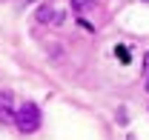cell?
<instances>
[{"label": "cell", "instance_id": "obj_3", "mask_svg": "<svg viewBox=\"0 0 149 140\" xmlns=\"http://www.w3.org/2000/svg\"><path fill=\"white\" fill-rule=\"evenodd\" d=\"M37 20L40 23H60V15H57L52 6H40L37 9Z\"/></svg>", "mask_w": 149, "mask_h": 140}, {"label": "cell", "instance_id": "obj_5", "mask_svg": "<svg viewBox=\"0 0 149 140\" xmlns=\"http://www.w3.org/2000/svg\"><path fill=\"white\" fill-rule=\"evenodd\" d=\"M118 54H120V63H129V54H126V49H123V46L118 49Z\"/></svg>", "mask_w": 149, "mask_h": 140}, {"label": "cell", "instance_id": "obj_1", "mask_svg": "<svg viewBox=\"0 0 149 140\" xmlns=\"http://www.w3.org/2000/svg\"><path fill=\"white\" fill-rule=\"evenodd\" d=\"M15 123H17L20 132H26V134H32L40 129V109L35 103H23L17 106V112H15Z\"/></svg>", "mask_w": 149, "mask_h": 140}, {"label": "cell", "instance_id": "obj_4", "mask_svg": "<svg viewBox=\"0 0 149 140\" xmlns=\"http://www.w3.org/2000/svg\"><path fill=\"white\" fill-rule=\"evenodd\" d=\"M92 6V0H72V9L74 12H80V9H89Z\"/></svg>", "mask_w": 149, "mask_h": 140}, {"label": "cell", "instance_id": "obj_7", "mask_svg": "<svg viewBox=\"0 0 149 140\" xmlns=\"http://www.w3.org/2000/svg\"><path fill=\"white\" fill-rule=\"evenodd\" d=\"M146 91H149V83H146Z\"/></svg>", "mask_w": 149, "mask_h": 140}, {"label": "cell", "instance_id": "obj_6", "mask_svg": "<svg viewBox=\"0 0 149 140\" xmlns=\"http://www.w3.org/2000/svg\"><path fill=\"white\" fill-rule=\"evenodd\" d=\"M143 71H149V52L143 54Z\"/></svg>", "mask_w": 149, "mask_h": 140}, {"label": "cell", "instance_id": "obj_2", "mask_svg": "<svg viewBox=\"0 0 149 140\" xmlns=\"http://www.w3.org/2000/svg\"><path fill=\"white\" fill-rule=\"evenodd\" d=\"M0 123H15V106H12V94H0Z\"/></svg>", "mask_w": 149, "mask_h": 140}]
</instances>
